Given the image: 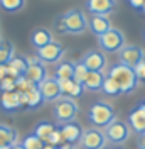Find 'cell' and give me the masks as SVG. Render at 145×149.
I'll return each instance as SVG.
<instances>
[{"mask_svg": "<svg viewBox=\"0 0 145 149\" xmlns=\"http://www.w3.org/2000/svg\"><path fill=\"white\" fill-rule=\"evenodd\" d=\"M108 76L113 78L118 83L122 93L135 92L137 86H138V81H140L138 76H137V73H135V70H133L132 66L123 65V63H117V65L111 66L110 71H108Z\"/></svg>", "mask_w": 145, "mask_h": 149, "instance_id": "1", "label": "cell"}, {"mask_svg": "<svg viewBox=\"0 0 145 149\" xmlns=\"http://www.w3.org/2000/svg\"><path fill=\"white\" fill-rule=\"evenodd\" d=\"M117 119V113H115V109L106 102H96L93 103L88 110V120L98 127V129H105L106 125H110L111 122Z\"/></svg>", "mask_w": 145, "mask_h": 149, "instance_id": "2", "label": "cell"}, {"mask_svg": "<svg viewBox=\"0 0 145 149\" xmlns=\"http://www.w3.org/2000/svg\"><path fill=\"white\" fill-rule=\"evenodd\" d=\"M98 44L105 53H120L125 46V36L120 29L111 27L105 34L98 36Z\"/></svg>", "mask_w": 145, "mask_h": 149, "instance_id": "3", "label": "cell"}, {"mask_svg": "<svg viewBox=\"0 0 145 149\" xmlns=\"http://www.w3.org/2000/svg\"><path fill=\"white\" fill-rule=\"evenodd\" d=\"M76 115H78V105H76V102H74L72 98L64 97V98H59V100L56 102L54 117L61 125H63V124H68V122H74Z\"/></svg>", "mask_w": 145, "mask_h": 149, "instance_id": "4", "label": "cell"}, {"mask_svg": "<svg viewBox=\"0 0 145 149\" xmlns=\"http://www.w3.org/2000/svg\"><path fill=\"white\" fill-rule=\"evenodd\" d=\"M64 24V29L68 34H81L84 29L88 27V20H86V15L83 14V10L79 9H71L68 10L61 17Z\"/></svg>", "mask_w": 145, "mask_h": 149, "instance_id": "5", "label": "cell"}, {"mask_svg": "<svg viewBox=\"0 0 145 149\" xmlns=\"http://www.w3.org/2000/svg\"><path fill=\"white\" fill-rule=\"evenodd\" d=\"M105 136H106V141L111 144H123L130 137V125L127 122L115 119L110 125L105 127Z\"/></svg>", "mask_w": 145, "mask_h": 149, "instance_id": "6", "label": "cell"}, {"mask_svg": "<svg viewBox=\"0 0 145 149\" xmlns=\"http://www.w3.org/2000/svg\"><path fill=\"white\" fill-rule=\"evenodd\" d=\"M79 142H81V146L84 149H105V146H106V136L98 127L86 129L83 132V137Z\"/></svg>", "mask_w": 145, "mask_h": 149, "instance_id": "7", "label": "cell"}, {"mask_svg": "<svg viewBox=\"0 0 145 149\" xmlns=\"http://www.w3.org/2000/svg\"><path fill=\"white\" fill-rule=\"evenodd\" d=\"M63 54H64V47L59 42H56V41H51L44 47H39L37 49V56L41 58V61L42 63H49V65L59 63Z\"/></svg>", "mask_w": 145, "mask_h": 149, "instance_id": "8", "label": "cell"}, {"mask_svg": "<svg viewBox=\"0 0 145 149\" xmlns=\"http://www.w3.org/2000/svg\"><path fill=\"white\" fill-rule=\"evenodd\" d=\"M118 56H120V63H123V65H127V66H132V68H135L140 61L145 59L144 49L138 46H130V44L128 46L125 44L123 49L118 53Z\"/></svg>", "mask_w": 145, "mask_h": 149, "instance_id": "9", "label": "cell"}, {"mask_svg": "<svg viewBox=\"0 0 145 149\" xmlns=\"http://www.w3.org/2000/svg\"><path fill=\"white\" fill-rule=\"evenodd\" d=\"M81 61L84 63V66L90 70V71H105L106 68V56L101 51L96 49H90L83 54Z\"/></svg>", "mask_w": 145, "mask_h": 149, "instance_id": "10", "label": "cell"}, {"mask_svg": "<svg viewBox=\"0 0 145 149\" xmlns=\"http://www.w3.org/2000/svg\"><path fill=\"white\" fill-rule=\"evenodd\" d=\"M39 90L42 93V98L44 102H54V100H59V97L63 95L61 93V86H59V81L57 78H52V76H47L44 81L39 83Z\"/></svg>", "mask_w": 145, "mask_h": 149, "instance_id": "11", "label": "cell"}, {"mask_svg": "<svg viewBox=\"0 0 145 149\" xmlns=\"http://www.w3.org/2000/svg\"><path fill=\"white\" fill-rule=\"evenodd\" d=\"M86 9L93 15H110L117 9V0H86Z\"/></svg>", "mask_w": 145, "mask_h": 149, "instance_id": "12", "label": "cell"}, {"mask_svg": "<svg viewBox=\"0 0 145 149\" xmlns=\"http://www.w3.org/2000/svg\"><path fill=\"white\" fill-rule=\"evenodd\" d=\"M128 125L138 136L145 134V109H144V105H138L137 109H133V110L130 112V115H128Z\"/></svg>", "mask_w": 145, "mask_h": 149, "instance_id": "13", "label": "cell"}, {"mask_svg": "<svg viewBox=\"0 0 145 149\" xmlns=\"http://www.w3.org/2000/svg\"><path fill=\"white\" fill-rule=\"evenodd\" d=\"M83 127L79 124H76V122H68V124H63L61 125V134H63V137L66 142H69V144H76V142H79L83 137Z\"/></svg>", "mask_w": 145, "mask_h": 149, "instance_id": "14", "label": "cell"}, {"mask_svg": "<svg viewBox=\"0 0 145 149\" xmlns=\"http://www.w3.org/2000/svg\"><path fill=\"white\" fill-rule=\"evenodd\" d=\"M105 78H106L105 71H90L88 76H86V80L83 81V86L88 92H100L103 88Z\"/></svg>", "mask_w": 145, "mask_h": 149, "instance_id": "15", "label": "cell"}, {"mask_svg": "<svg viewBox=\"0 0 145 149\" xmlns=\"http://www.w3.org/2000/svg\"><path fill=\"white\" fill-rule=\"evenodd\" d=\"M59 86H61V93L64 97H69V98H76V97H81L84 92V86L78 81H74L72 78L69 80H57Z\"/></svg>", "mask_w": 145, "mask_h": 149, "instance_id": "16", "label": "cell"}, {"mask_svg": "<svg viewBox=\"0 0 145 149\" xmlns=\"http://www.w3.org/2000/svg\"><path fill=\"white\" fill-rule=\"evenodd\" d=\"M0 105H2V109L7 112H14L20 109L22 107V103H20V95L19 92H2V97H0Z\"/></svg>", "mask_w": 145, "mask_h": 149, "instance_id": "17", "label": "cell"}, {"mask_svg": "<svg viewBox=\"0 0 145 149\" xmlns=\"http://www.w3.org/2000/svg\"><path fill=\"white\" fill-rule=\"evenodd\" d=\"M24 76L29 78L30 81H34L36 85H39L41 81H44L46 78H47V70H46V66L42 65V61H41V63H37V65H29L27 71H26Z\"/></svg>", "mask_w": 145, "mask_h": 149, "instance_id": "18", "label": "cell"}, {"mask_svg": "<svg viewBox=\"0 0 145 149\" xmlns=\"http://www.w3.org/2000/svg\"><path fill=\"white\" fill-rule=\"evenodd\" d=\"M90 29L96 36H101L106 31H110L111 29V22H110L108 15H93L90 20Z\"/></svg>", "mask_w": 145, "mask_h": 149, "instance_id": "19", "label": "cell"}, {"mask_svg": "<svg viewBox=\"0 0 145 149\" xmlns=\"http://www.w3.org/2000/svg\"><path fill=\"white\" fill-rule=\"evenodd\" d=\"M52 41V36H51V32L44 27H39L36 29L34 32H32V36H30V42H32V46L39 49V47H44L46 44H49Z\"/></svg>", "mask_w": 145, "mask_h": 149, "instance_id": "20", "label": "cell"}, {"mask_svg": "<svg viewBox=\"0 0 145 149\" xmlns=\"http://www.w3.org/2000/svg\"><path fill=\"white\" fill-rule=\"evenodd\" d=\"M14 144H17V130L7 125H0V146H14Z\"/></svg>", "mask_w": 145, "mask_h": 149, "instance_id": "21", "label": "cell"}, {"mask_svg": "<svg viewBox=\"0 0 145 149\" xmlns=\"http://www.w3.org/2000/svg\"><path fill=\"white\" fill-rule=\"evenodd\" d=\"M74 74V63L71 61H61L56 68V78L57 80H69Z\"/></svg>", "mask_w": 145, "mask_h": 149, "instance_id": "22", "label": "cell"}, {"mask_svg": "<svg viewBox=\"0 0 145 149\" xmlns=\"http://www.w3.org/2000/svg\"><path fill=\"white\" fill-rule=\"evenodd\" d=\"M54 130H56V127L51 124V122H46L44 120V122H39V124L36 125L34 134H36L39 139H42L44 142H47V139L51 137V134H52Z\"/></svg>", "mask_w": 145, "mask_h": 149, "instance_id": "23", "label": "cell"}, {"mask_svg": "<svg viewBox=\"0 0 145 149\" xmlns=\"http://www.w3.org/2000/svg\"><path fill=\"white\" fill-rule=\"evenodd\" d=\"M44 103V98H42V93L39 90V86H36L34 90H30L27 93V107L29 109H37Z\"/></svg>", "mask_w": 145, "mask_h": 149, "instance_id": "24", "label": "cell"}, {"mask_svg": "<svg viewBox=\"0 0 145 149\" xmlns=\"http://www.w3.org/2000/svg\"><path fill=\"white\" fill-rule=\"evenodd\" d=\"M14 58V46L0 39V65H7Z\"/></svg>", "mask_w": 145, "mask_h": 149, "instance_id": "25", "label": "cell"}, {"mask_svg": "<svg viewBox=\"0 0 145 149\" xmlns=\"http://www.w3.org/2000/svg\"><path fill=\"white\" fill-rule=\"evenodd\" d=\"M101 92L106 93V95H110V97H117V95L122 93V90H120L118 83L113 80V78L106 76V78H105V83H103V88H101Z\"/></svg>", "mask_w": 145, "mask_h": 149, "instance_id": "26", "label": "cell"}, {"mask_svg": "<svg viewBox=\"0 0 145 149\" xmlns=\"http://www.w3.org/2000/svg\"><path fill=\"white\" fill-rule=\"evenodd\" d=\"M22 146L26 149H44L46 142L42 139H39L36 134H29V136H26V139L22 141Z\"/></svg>", "mask_w": 145, "mask_h": 149, "instance_id": "27", "label": "cell"}, {"mask_svg": "<svg viewBox=\"0 0 145 149\" xmlns=\"http://www.w3.org/2000/svg\"><path fill=\"white\" fill-rule=\"evenodd\" d=\"M36 86H39V85H36L34 81H30V80L26 78L24 74H22V76H19L17 80H15V90H17V92L29 93L30 90H34Z\"/></svg>", "mask_w": 145, "mask_h": 149, "instance_id": "28", "label": "cell"}, {"mask_svg": "<svg viewBox=\"0 0 145 149\" xmlns=\"http://www.w3.org/2000/svg\"><path fill=\"white\" fill-rule=\"evenodd\" d=\"M88 73H90V70L84 66V63H83V61L74 63V74H72V80H74V81H78V83L83 85V81L86 80Z\"/></svg>", "mask_w": 145, "mask_h": 149, "instance_id": "29", "label": "cell"}, {"mask_svg": "<svg viewBox=\"0 0 145 149\" xmlns=\"http://www.w3.org/2000/svg\"><path fill=\"white\" fill-rule=\"evenodd\" d=\"M26 5V0H0V7L7 12H19Z\"/></svg>", "mask_w": 145, "mask_h": 149, "instance_id": "30", "label": "cell"}, {"mask_svg": "<svg viewBox=\"0 0 145 149\" xmlns=\"http://www.w3.org/2000/svg\"><path fill=\"white\" fill-rule=\"evenodd\" d=\"M7 65L10 68H14L19 74H26V71H27V61H26V58H15L14 56Z\"/></svg>", "mask_w": 145, "mask_h": 149, "instance_id": "31", "label": "cell"}, {"mask_svg": "<svg viewBox=\"0 0 145 149\" xmlns=\"http://www.w3.org/2000/svg\"><path fill=\"white\" fill-rule=\"evenodd\" d=\"M64 142H66V141H64L63 134H61V129H56L54 132L51 134V137L47 139L46 144H51V146H57V148H59V146H63Z\"/></svg>", "mask_w": 145, "mask_h": 149, "instance_id": "32", "label": "cell"}, {"mask_svg": "<svg viewBox=\"0 0 145 149\" xmlns=\"http://www.w3.org/2000/svg\"><path fill=\"white\" fill-rule=\"evenodd\" d=\"M0 90L2 92H15V80L10 76H5L0 81Z\"/></svg>", "mask_w": 145, "mask_h": 149, "instance_id": "33", "label": "cell"}, {"mask_svg": "<svg viewBox=\"0 0 145 149\" xmlns=\"http://www.w3.org/2000/svg\"><path fill=\"white\" fill-rule=\"evenodd\" d=\"M133 70H135L137 76H138V80L145 81V59H144V61H140V63H138V65L133 68Z\"/></svg>", "mask_w": 145, "mask_h": 149, "instance_id": "34", "label": "cell"}, {"mask_svg": "<svg viewBox=\"0 0 145 149\" xmlns=\"http://www.w3.org/2000/svg\"><path fill=\"white\" fill-rule=\"evenodd\" d=\"M130 2V5L133 7V9H142L145 3V0H128Z\"/></svg>", "mask_w": 145, "mask_h": 149, "instance_id": "35", "label": "cell"}, {"mask_svg": "<svg viewBox=\"0 0 145 149\" xmlns=\"http://www.w3.org/2000/svg\"><path fill=\"white\" fill-rule=\"evenodd\" d=\"M137 144H138V149H145V134H140V136H138Z\"/></svg>", "mask_w": 145, "mask_h": 149, "instance_id": "36", "label": "cell"}, {"mask_svg": "<svg viewBox=\"0 0 145 149\" xmlns=\"http://www.w3.org/2000/svg\"><path fill=\"white\" fill-rule=\"evenodd\" d=\"M7 76V65H0V81Z\"/></svg>", "mask_w": 145, "mask_h": 149, "instance_id": "37", "label": "cell"}, {"mask_svg": "<svg viewBox=\"0 0 145 149\" xmlns=\"http://www.w3.org/2000/svg\"><path fill=\"white\" fill-rule=\"evenodd\" d=\"M57 31H59V32H66V29H64V24H63V20H61V19L57 20Z\"/></svg>", "mask_w": 145, "mask_h": 149, "instance_id": "38", "label": "cell"}, {"mask_svg": "<svg viewBox=\"0 0 145 149\" xmlns=\"http://www.w3.org/2000/svg\"><path fill=\"white\" fill-rule=\"evenodd\" d=\"M10 149H26V148H24L22 144H14V146H12Z\"/></svg>", "mask_w": 145, "mask_h": 149, "instance_id": "39", "label": "cell"}, {"mask_svg": "<svg viewBox=\"0 0 145 149\" xmlns=\"http://www.w3.org/2000/svg\"><path fill=\"white\" fill-rule=\"evenodd\" d=\"M44 149H59V148H57V146H51V144H46Z\"/></svg>", "mask_w": 145, "mask_h": 149, "instance_id": "40", "label": "cell"}, {"mask_svg": "<svg viewBox=\"0 0 145 149\" xmlns=\"http://www.w3.org/2000/svg\"><path fill=\"white\" fill-rule=\"evenodd\" d=\"M142 10H144V14H145V3H144V7H142Z\"/></svg>", "mask_w": 145, "mask_h": 149, "instance_id": "41", "label": "cell"}, {"mask_svg": "<svg viewBox=\"0 0 145 149\" xmlns=\"http://www.w3.org/2000/svg\"><path fill=\"white\" fill-rule=\"evenodd\" d=\"M142 105H144V109H145V102H144V103H142Z\"/></svg>", "mask_w": 145, "mask_h": 149, "instance_id": "42", "label": "cell"}, {"mask_svg": "<svg viewBox=\"0 0 145 149\" xmlns=\"http://www.w3.org/2000/svg\"><path fill=\"white\" fill-rule=\"evenodd\" d=\"M71 149H76V148H71Z\"/></svg>", "mask_w": 145, "mask_h": 149, "instance_id": "43", "label": "cell"}, {"mask_svg": "<svg viewBox=\"0 0 145 149\" xmlns=\"http://www.w3.org/2000/svg\"><path fill=\"white\" fill-rule=\"evenodd\" d=\"M105 149H106V148H105Z\"/></svg>", "mask_w": 145, "mask_h": 149, "instance_id": "44", "label": "cell"}, {"mask_svg": "<svg viewBox=\"0 0 145 149\" xmlns=\"http://www.w3.org/2000/svg\"><path fill=\"white\" fill-rule=\"evenodd\" d=\"M144 36H145V34H144Z\"/></svg>", "mask_w": 145, "mask_h": 149, "instance_id": "45", "label": "cell"}]
</instances>
